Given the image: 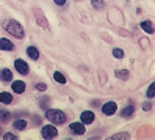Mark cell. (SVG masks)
<instances>
[{
	"instance_id": "cell-1",
	"label": "cell",
	"mask_w": 155,
	"mask_h": 140,
	"mask_svg": "<svg viewBox=\"0 0 155 140\" xmlns=\"http://www.w3.org/2000/svg\"><path fill=\"white\" fill-rule=\"evenodd\" d=\"M3 29L10 33V35H13L14 38H24V27L17 22V21H14V19H8V21H5L3 22Z\"/></svg>"
},
{
	"instance_id": "cell-2",
	"label": "cell",
	"mask_w": 155,
	"mask_h": 140,
	"mask_svg": "<svg viewBox=\"0 0 155 140\" xmlns=\"http://www.w3.org/2000/svg\"><path fill=\"white\" fill-rule=\"evenodd\" d=\"M45 118L49 121H52L53 124H64L66 123V114L63 110H58V109H49L45 112Z\"/></svg>"
},
{
	"instance_id": "cell-3",
	"label": "cell",
	"mask_w": 155,
	"mask_h": 140,
	"mask_svg": "<svg viewBox=\"0 0 155 140\" xmlns=\"http://www.w3.org/2000/svg\"><path fill=\"white\" fill-rule=\"evenodd\" d=\"M41 134L44 138H55L58 135V131H57L55 124H45L41 131Z\"/></svg>"
},
{
	"instance_id": "cell-4",
	"label": "cell",
	"mask_w": 155,
	"mask_h": 140,
	"mask_svg": "<svg viewBox=\"0 0 155 140\" xmlns=\"http://www.w3.org/2000/svg\"><path fill=\"white\" fill-rule=\"evenodd\" d=\"M116 110H117V104H116L114 101H108V102H105L104 107H102L104 115H113V114H116Z\"/></svg>"
},
{
	"instance_id": "cell-5",
	"label": "cell",
	"mask_w": 155,
	"mask_h": 140,
	"mask_svg": "<svg viewBox=\"0 0 155 140\" xmlns=\"http://www.w3.org/2000/svg\"><path fill=\"white\" fill-rule=\"evenodd\" d=\"M14 68H16V71H17V72H21L22 76L28 74V65H27L24 60H21V58H17V60L14 61Z\"/></svg>"
},
{
	"instance_id": "cell-6",
	"label": "cell",
	"mask_w": 155,
	"mask_h": 140,
	"mask_svg": "<svg viewBox=\"0 0 155 140\" xmlns=\"http://www.w3.org/2000/svg\"><path fill=\"white\" fill-rule=\"evenodd\" d=\"M94 118H96V115L91 110H85V112H81V115H80V121L83 124H91L94 121Z\"/></svg>"
},
{
	"instance_id": "cell-7",
	"label": "cell",
	"mask_w": 155,
	"mask_h": 140,
	"mask_svg": "<svg viewBox=\"0 0 155 140\" xmlns=\"http://www.w3.org/2000/svg\"><path fill=\"white\" fill-rule=\"evenodd\" d=\"M69 129H71L74 134H78V135L85 134V131H86V129H85V124L81 123V121H80V123H71V124H69Z\"/></svg>"
},
{
	"instance_id": "cell-8",
	"label": "cell",
	"mask_w": 155,
	"mask_h": 140,
	"mask_svg": "<svg viewBox=\"0 0 155 140\" xmlns=\"http://www.w3.org/2000/svg\"><path fill=\"white\" fill-rule=\"evenodd\" d=\"M11 88H13V91H14V93L21 95V93H24V91H25V83H24L22 80H14V82L11 83Z\"/></svg>"
},
{
	"instance_id": "cell-9",
	"label": "cell",
	"mask_w": 155,
	"mask_h": 140,
	"mask_svg": "<svg viewBox=\"0 0 155 140\" xmlns=\"http://www.w3.org/2000/svg\"><path fill=\"white\" fill-rule=\"evenodd\" d=\"M14 49V44L6 40V38H0V51H13Z\"/></svg>"
},
{
	"instance_id": "cell-10",
	"label": "cell",
	"mask_w": 155,
	"mask_h": 140,
	"mask_svg": "<svg viewBox=\"0 0 155 140\" xmlns=\"http://www.w3.org/2000/svg\"><path fill=\"white\" fill-rule=\"evenodd\" d=\"M0 80H3V82H11L13 80V72L10 69H0Z\"/></svg>"
},
{
	"instance_id": "cell-11",
	"label": "cell",
	"mask_w": 155,
	"mask_h": 140,
	"mask_svg": "<svg viewBox=\"0 0 155 140\" xmlns=\"http://www.w3.org/2000/svg\"><path fill=\"white\" fill-rule=\"evenodd\" d=\"M27 55L31 58V60H38L39 58V51L33 47V46H30V47H27Z\"/></svg>"
},
{
	"instance_id": "cell-12",
	"label": "cell",
	"mask_w": 155,
	"mask_h": 140,
	"mask_svg": "<svg viewBox=\"0 0 155 140\" xmlns=\"http://www.w3.org/2000/svg\"><path fill=\"white\" fill-rule=\"evenodd\" d=\"M141 29L146 32V33H153L155 29H153V24L150 21H143L141 22Z\"/></svg>"
},
{
	"instance_id": "cell-13",
	"label": "cell",
	"mask_w": 155,
	"mask_h": 140,
	"mask_svg": "<svg viewBox=\"0 0 155 140\" xmlns=\"http://www.w3.org/2000/svg\"><path fill=\"white\" fill-rule=\"evenodd\" d=\"M13 128H14L16 131H24V129L27 128V121H25L24 118H19V120H16L14 123H13Z\"/></svg>"
},
{
	"instance_id": "cell-14",
	"label": "cell",
	"mask_w": 155,
	"mask_h": 140,
	"mask_svg": "<svg viewBox=\"0 0 155 140\" xmlns=\"http://www.w3.org/2000/svg\"><path fill=\"white\" fill-rule=\"evenodd\" d=\"M114 76L117 79H121V80H127V79H129V69H116Z\"/></svg>"
},
{
	"instance_id": "cell-15",
	"label": "cell",
	"mask_w": 155,
	"mask_h": 140,
	"mask_svg": "<svg viewBox=\"0 0 155 140\" xmlns=\"http://www.w3.org/2000/svg\"><path fill=\"white\" fill-rule=\"evenodd\" d=\"M0 102H3V104H11V102H13V96L10 95V93H6V91L0 93Z\"/></svg>"
},
{
	"instance_id": "cell-16",
	"label": "cell",
	"mask_w": 155,
	"mask_h": 140,
	"mask_svg": "<svg viewBox=\"0 0 155 140\" xmlns=\"http://www.w3.org/2000/svg\"><path fill=\"white\" fill-rule=\"evenodd\" d=\"M10 118H11L10 112H6V110H0V121H2V123H8V121H10Z\"/></svg>"
},
{
	"instance_id": "cell-17",
	"label": "cell",
	"mask_w": 155,
	"mask_h": 140,
	"mask_svg": "<svg viewBox=\"0 0 155 140\" xmlns=\"http://www.w3.org/2000/svg\"><path fill=\"white\" fill-rule=\"evenodd\" d=\"M53 79H55L58 83H66V77L63 76L60 71H55V72H53Z\"/></svg>"
},
{
	"instance_id": "cell-18",
	"label": "cell",
	"mask_w": 155,
	"mask_h": 140,
	"mask_svg": "<svg viewBox=\"0 0 155 140\" xmlns=\"http://www.w3.org/2000/svg\"><path fill=\"white\" fill-rule=\"evenodd\" d=\"M133 110H135V109H133V106H127V107L121 112V115H122L124 118H127V117H132V115H133Z\"/></svg>"
},
{
	"instance_id": "cell-19",
	"label": "cell",
	"mask_w": 155,
	"mask_h": 140,
	"mask_svg": "<svg viewBox=\"0 0 155 140\" xmlns=\"http://www.w3.org/2000/svg\"><path fill=\"white\" fill-rule=\"evenodd\" d=\"M110 138L111 140H116V138H130V134L129 132H117V134H113Z\"/></svg>"
},
{
	"instance_id": "cell-20",
	"label": "cell",
	"mask_w": 155,
	"mask_h": 140,
	"mask_svg": "<svg viewBox=\"0 0 155 140\" xmlns=\"http://www.w3.org/2000/svg\"><path fill=\"white\" fill-rule=\"evenodd\" d=\"M91 5H93L96 10H100V8H104V0H91Z\"/></svg>"
},
{
	"instance_id": "cell-21",
	"label": "cell",
	"mask_w": 155,
	"mask_h": 140,
	"mask_svg": "<svg viewBox=\"0 0 155 140\" xmlns=\"http://www.w3.org/2000/svg\"><path fill=\"white\" fill-rule=\"evenodd\" d=\"M146 95H147V98H153V96H155V82L149 85V88H147V93H146Z\"/></svg>"
},
{
	"instance_id": "cell-22",
	"label": "cell",
	"mask_w": 155,
	"mask_h": 140,
	"mask_svg": "<svg viewBox=\"0 0 155 140\" xmlns=\"http://www.w3.org/2000/svg\"><path fill=\"white\" fill-rule=\"evenodd\" d=\"M36 16H38V22H39V24H42L44 27H47V22H45V19H44V14H42V13H39L38 10H36Z\"/></svg>"
},
{
	"instance_id": "cell-23",
	"label": "cell",
	"mask_w": 155,
	"mask_h": 140,
	"mask_svg": "<svg viewBox=\"0 0 155 140\" xmlns=\"http://www.w3.org/2000/svg\"><path fill=\"white\" fill-rule=\"evenodd\" d=\"M113 55L116 58H122L124 57V51L122 49H113Z\"/></svg>"
},
{
	"instance_id": "cell-24",
	"label": "cell",
	"mask_w": 155,
	"mask_h": 140,
	"mask_svg": "<svg viewBox=\"0 0 155 140\" xmlns=\"http://www.w3.org/2000/svg\"><path fill=\"white\" fill-rule=\"evenodd\" d=\"M36 90H38V91H45V90H47V85H45V83H36Z\"/></svg>"
},
{
	"instance_id": "cell-25",
	"label": "cell",
	"mask_w": 155,
	"mask_h": 140,
	"mask_svg": "<svg viewBox=\"0 0 155 140\" xmlns=\"http://www.w3.org/2000/svg\"><path fill=\"white\" fill-rule=\"evenodd\" d=\"M47 102H49V98H45V96H44V98L39 101V104H41L42 109H47Z\"/></svg>"
},
{
	"instance_id": "cell-26",
	"label": "cell",
	"mask_w": 155,
	"mask_h": 140,
	"mask_svg": "<svg viewBox=\"0 0 155 140\" xmlns=\"http://www.w3.org/2000/svg\"><path fill=\"white\" fill-rule=\"evenodd\" d=\"M3 138H6V140H14V138H17L14 134H10V132H6V134H3Z\"/></svg>"
},
{
	"instance_id": "cell-27",
	"label": "cell",
	"mask_w": 155,
	"mask_h": 140,
	"mask_svg": "<svg viewBox=\"0 0 155 140\" xmlns=\"http://www.w3.org/2000/svg\"><path fill=\"white\" fill-rule=\"evenodd\" d=\"M143 109H144L146 112H149V110L152 109V104H150V102H144V104H143Z\"/></svg>"
},
{
	"instance_id": "cell-28",
	"label": "cell",
	"mask_w": 155,
	"mask_h": 140,
	"mask_svg": "<svg viewBox=\"0 0 155 140\" xmlns=\"http://www.w3.org/2000/svg\"><path fill=\"white\" fill-rule=\"evenodd\" d=\"M53 2H55L58 6H63V5H66V2H68V0H53Z\"/></svg>"
}]
</instances>
